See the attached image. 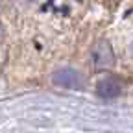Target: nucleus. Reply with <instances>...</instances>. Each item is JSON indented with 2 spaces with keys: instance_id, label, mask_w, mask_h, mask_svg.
Masks as SVG:
<instances>
[{
  "instance_id": "obj_2",
  "label": "nucleus",
  "mask_w": 133,
  "mask_h": 133,
  "mask_svg": "<svg viewBox=\"0 0 133 133\" xmlns=\"http://www.w3.org/2000/svg\"><path fill=\"white\" fill-rule=\"evenodd\" d=\"M98 92H100V96H104V98H115L116 94L120 92V85H118V81H115L113 78H107V79L100 81Z\"/></svg>"
},
{
  "instance_id": "obj_3",
  "label": "nucleus",
  "mask_w": 133,
  "mask_h": 133,
  "mask_svg": "<svg viewBox=\"0 0 133 133\" xmlns=\"http://www.w3.org/2000/svg\"><path fill=\"white\" fill-rule=\"evenodd\" d=\"M54 81L63 85V87H78L79 85V76L74 70H61V72L56 74Z\"/></svg>"
},
{
  "instance_id": "obj_1",
  "label": "nucleus",
  "mask_w": 133,
  "mask_h": 133,
  "mask_svg": "<svg viewBox=\"0 0 133 133\" xmlns=\"http://www.w3.org/2000/svg\"><path fill=\"white\" fill-rule=\"evenodd\" d=\"M92 61L98 65V66H107V65H113L115 61V56L111 52V46L107 43H100L94 46L92 50Z\"/></svg>"
}]
</instances>
